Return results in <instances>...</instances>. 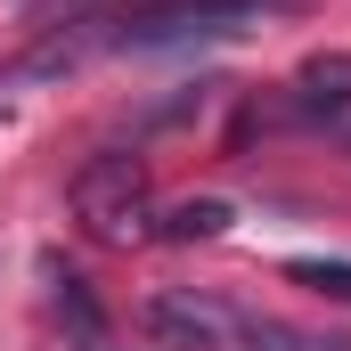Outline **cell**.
Returning <instances> with one entry per match:
<instances>
[{"instance_id":"1","label":"cell","mask_w":351,"mask_h":351,"mask_svg":"<svg viewBox=\"0 0 351 351\" xmlns=\"http://www.w3.org/2000/svg\"><path fill=\"white\" fill-rule=\"evenodd\" d=\"M66 204H74V221H82V237L98 245H139V237H156V180L139 156H123V147H106V156H90L74 188H66Z\"/></svg>"},{"instance_id":"2","label":"cell","mask_w":351,"mask_h":351,"mask_svg":"<svg viewBox=\"0 0 351 351\" xmlns=\"http://www.w3.org/2000/svg\"><path fill=\"white\" fill-rule=\"evenodd\" d=\"M278 0H180V8H147V16H131L114 41L123 49H172V41H213V33H237V25H254L269 16Z\"/></svg>"},{"instance_id":"3","label":"cell","mask_w":351,"mask_h":351,"mask_svg":"<svg viewBox=\"0 0 351 351\" xmlns=\"http://www.w3.org/2000/svg\"><path fill=\"white\" fill-rule=\"evenodd\" d=\"M229 327H237V319H229L221 302H204V294H156V302H147V335L172 343V351H221Z\"/></svg>"},{"instance_id":"4","label":"cell","mask_w":351,"mask_h":351,"mask_svg":"<svg viewBox=\"0 0 351 351\" xmlns=\"http://www.w3.org/2000/svg\"><path fill=\"white\" fill-rule=\"evenodd\" d=\"M294 114L351 123V49H327V58H302L294 66Z\"/></svg>"},{"instance_id":"5","label":"cell","mask_w":351,"mask_h":351,"mask_svg":"<svg viewBox=\"0 0 351 351\" xmlns=\"http://www.w3.org/2000/svg\"><path fill=\"white\" fill-rule=\"evenodd\" d=\"M221 229H229V204H221V196H196V204H172V213H164V229H156V237L196 245V237H221Z\"/></svg>"},{"instance_id":"6","label":"cell","mask_w":351,"mask_h":351,"mask_svg":"<svg viewBox=\"0 0 351 351\" xmlns=\"http://www.w3.org/2000/svg\"><path fill=\"white\" fill-rule=\"evenodd\" d=\"M237 335H245V351H351V343H327V335H302L286 319H237Z\"/></svg>"},{"instance_id":"7","label":"cell","mask_w":351,"mask_h":351,"mask_svg":"<svg viewBox=\"0 0 351 351\" xmlns=\"http://www.w3.org/2000/svg\"><path fill=\"white\" fill-rule=\"evenodd\" d=\"M286 278L327 294V302H351V262H286Z\"/></svg>"}]
</instances>
